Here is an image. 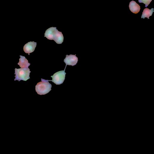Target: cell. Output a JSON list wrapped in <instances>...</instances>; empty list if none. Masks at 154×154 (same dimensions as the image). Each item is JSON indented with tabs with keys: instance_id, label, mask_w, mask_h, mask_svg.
<instances>
[{
	"instance_id": "obj_8",
	"label": "cell",
	"mask_w": 154,
	"mask_h": 154,
	"mask_svg": "<svg viewBox=\"0 0 154 154\" xmlns=\"http://www.w3.org/2000/svg\"><path fill=\"white\" fill-rule=\"evenodd\" d=\"M20 59H19V62L18 64L20 65L21 68H28L30 64L28 63V60L25 56H20Z\"/></svg>"
},
{
	"instance_id": "obj_5",
	"label": "cell",
	"mask_w": 154,
	"mask_h": 154,
	"mask_svg": "<svg viewBox=\"0 0 154 154\" xmlns=\"http://www.w3.org/2000/svg\"><path fill=\"white\" fill-rule=\"evenodd\" d=\"M37 43L35 42H30L26 44L24 46V52L30 55V53L33 52L37 46Z\"/></svg>"
},
{
	"instance_id": "obj_7",
	"label": "cell",
	"mask_w": 154,
	"mask_h": 154,
	"mask_svg": "<svg viewBox=\"0 0 154 154\" xmlns=\"http://www.w3.org/2000/svg\"><path fill=\"white\" fill-rule=\"evenodd\" d=\"M129 7L131 11L135 14L138 13L141 9L140 6L134 1L130 3Z\"/></svg>"
},
{
	"instance_id": "obj_1",
	"label": "cell",
	"mask_w": 154,
	"mask_h": 154,
	"mask_svg": "<svg viewBox=\"0 0 154 154\" xmlns=\"http://www.w3.org/2000/svg\"><path fill=\"white\" fill-rule=\"evenodd\" d=\"M41 82L38 83L35 87V90L37 93L40 95H45L51 90L52 85L49 82V80L41 79Z\"/></svg>"
},
{
	"instance_id": "obj_3",
	"label": "cell",
	"mask_w": 154,
	"mask_h": 154,
	"mask_svg": "<svg viewBox=\"0 0 154 154\" xmlns=\"http://www.w3.org/2000/svg\"><path fill=\"white\" fill-rule=\"evenodd\" d=\"M66 67H65L64 71H61L58 72L54 74L53 76H51L52 77V80H49L52 81L57 85H59L63 83L65 79L66 73L65 71Z\"/></svg>"
},
{
	"instance_id": "obj_11",
	"label": "cell",
	"mask_w": 154,
	"mask_h": 154,
	"mask_svg": "<svg viewBox=\"0 0 154 154\" xmlns=\"http://www.w3.org/2000/svg\"><path fill=\"white\" fill-rule=\"evenodd\" d=\"M152 0H139V2L140 3H143L145 5V7H147L150 4Z\"/></svg>"
},
{
	"instance_id": "obj_9",
	"label": "cell",
	"mask_w": 154,
	"mask_h": 154,
	"mask_svg": "<svg viewBox=\"0 0 154 154\" xmlns=\"http://www.w3.org/2000/svg\"><path fill=\"white\" fill-rule=\"evenodd\" d=\"M64 36L61 32L57 31L54 40L57 44H61L64 41Z\"/></svg>"
},
{
	"instance_id": "obj_10",
	"label": "cell",
	"mask_w": 154,
	"mask_h": 154,
	"mask_svg": "<svg viewBox=\"0 0 154 154\" xmlns=\"http://www.w3.org/2000/svg\"><path fill=\"white\" fill-rule=\"evenodd\" d=\"M153 10V8H152L151 9L147 8L145 9L142 12L141 18L145 19V18H147L148 19H149V17L152 15L153 12H154Z\"/></svg>"
},
{
	"instance_id": "obj_2",
	"label": "cell",
	"mask_w": 154,
	"mask_h": 154,
	"mask_svg": "<svg viewBox=\"0 0 154 154\" xmlns=\"http://www.w3.org/2000/svg\"><path fill=\"white\" fill-rule=\"evenodd\" d=\"M31 72L28 68H21L19 69H17L15 68L14 74L15 76L14 80H17L20 81L22 80L26 81L30 78V75Z\"/></svg>"
},
{
	"instance_id": "obj_4",
	"label": "cell",
	"mask_w": 154,
	"mask_h": 154,
	"mask_svg": "<svg viewBox=\"0 0 154 154\" xmlns=\"http://www.w3.org/2000/svg\"><path fill=\"white\" fill-rule=\"evenodd\" d=\"M78 61V58L76 56V55H70L69 56L67 55L64 60V62L66 64V67L67 65L73 66L77 64Z\"/></svg>"
},
{
	"instance_id": "obj_6",
	"label": "cell",
	"mask_w": 154,
	"mask_h": 154,
	"mask_svg": "<svg viewBox=\"0 0 154 154\" xmlns=\"http://www.w3.org/2000/svg\"><path fill=\"white\" fill-rule=\"evenodd\" d=\"M58 30L56 27H51L46 31L45 33L44 37L48 39L51 40H54L56 34Z\"/></svg>"
}]
</instances>
